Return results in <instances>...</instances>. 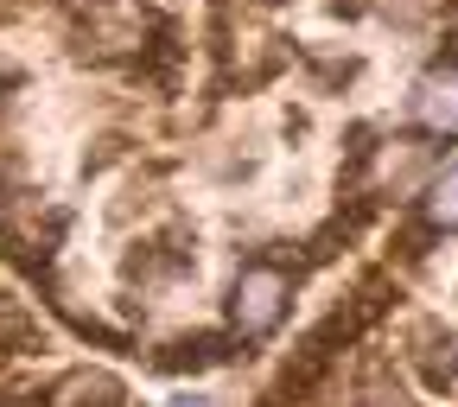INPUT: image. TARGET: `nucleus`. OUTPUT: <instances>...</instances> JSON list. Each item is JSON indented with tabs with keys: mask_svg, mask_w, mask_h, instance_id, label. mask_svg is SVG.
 I'll return each instance as SVG.
<instances>
[{
	"mask_svg": "<svg viewBox=\"0 0 458 407\" xmlns=\"http://www.w3.org/2000/svg\"><path fill=\"white\" fill-rule=\"evenodd\" d=\"M286 306H293V274H286L280 261H249L236 274V286H229V325H236L242 343L280 331Z\"/></svg>",
	"mask_w": 458,
	"mask_h": 407,
	"instance_id": "obj_1",
	"label": "nucleus"
},
{
	"mask_svg": "<svg viewBox=\"0 0 458 407\" xmlns=\"http://www.w3.org/2000/svg\"><path fill=\"white\" fill-rule=\"evenodd\" d=\"M408 114L420 122V134H433V140H458V64H433V71L414 83Z\"/></svg>",
	"mask_w": 458,
	"mask_h": 407,
	"instance_id": "obj_2",
	"label": "nucleus"
},
{
	"mask_svg": "<svg viewBox=\"0 0 458 407\" xmlns=\"http://www.w3.org/2000/svg\"><path fill=\"white\" fill-rule=\"evenodd\" d=\"M57 394H64V407H134L128 388L102 376V369H71L64 382H57Z\"/></svg>",
	"mask_w": 458,
	"mask_h": 407,
	"instance_id": "obj_3",
	"label": "nucleus"
},
{
	"mask_svg": "<svg viewBox=\"0 0 458 407\" xmlns=\"http://www.w3.org/2000/svg\"><path fill=\"white\" fill-rule=\"evenodd\" d=\"M223 357H229L223 337H179V343H165V351L153 357V369H210Z\"/></svg>",
	"mask_w": 458,
	"mask_h": 407,
	"instance_id": "obj_4",
	"label": "nucleus"
},
{
	"mask_svg": "<svg viewBox=\"0 0 458 407\" xmlns=\"http://www.w3.org/2000/svg\"><path fill=\"white\" fill-rule=\"evenodd\" d=\"M420 216H427V229H458V165H445V172L427 179Z\"/></svg>",
	"mask_w": 458,
	"mask_h": 407,
	"instance_id": "obj_5",
	"label": "nucleus"
},
{
	"mask_svg": "<svg viewBox=\"0 0 458 407\" xmlns=\"http://www.w3.org/2000/svg\"><path fill=\"white\" fill-rule=\"evenodd\" d=\"M420 172H427V147H420V140H394V147L382 153V185H394V191H408Z\"/></svg>",
	"mask_w": 458,
	"mask_h": 407,
	"instance_id": "obj_6",
	"label": "nucleus"
},
{
	"mask_svg": "<svg viewBox=\"0 0 458 407\" xmlns=\"http://www.w3.org/2000/svg\"><path fill=\"white\" fill-rule=\"evenodd\" d=\"M172 407H216V401H204V394H185V401H172Z\"/></svg>",
	"mask_w": 458,
	"mask_h": 407,
	"instance_id": "obj_7",
	"label": "nucleus"
},
{
	"mask_svg": "<svg viewBox=\"0 0 458 407\" xmlns=\"http://www.w3.org/2000/svg\"><path fill=\"white\" fill-rule=\"evenodd\" d=\"M0 407H20V401H0Z\"/></svg>",
	"mask_w": 458,
	"mask_h": 407,
	"instance_id": "obj_8",
	"label": "nucleus"
}]
</instances>
